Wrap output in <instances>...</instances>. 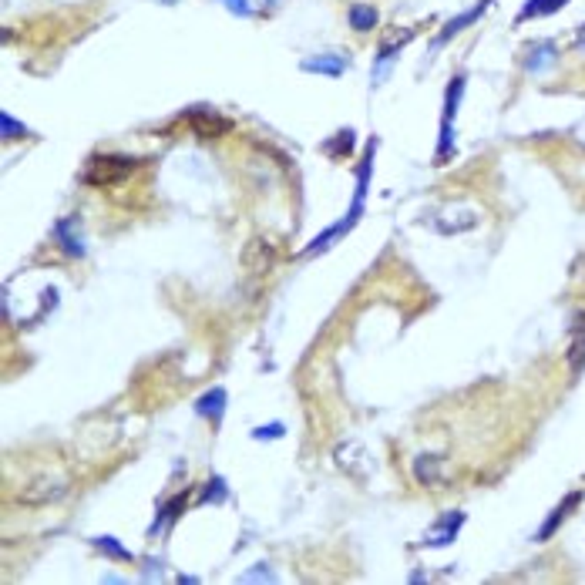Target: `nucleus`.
Here are the masks:
<instances>
[{
  "mask_svg": "<svg viewBox=\"0 0 585 585\" xmlns=\"http://www.w3.org/2000/svg\"><path fill=\"white\" fill-rule=\"evenodd\" d=\"M465 522V514H444L438 528H434V535H430V545H447L454 535H457V528Z\"/></svg>",
  "mask_w": 585,
  "mask_h": 585,
  "instance_id": "nucleus-8",
  "label": "nucleus"
},
{
  "mask_svg": "<svg viewBox=\"0 0 585 585\" xmlns=\"http://www.w3.org/2000/svg\"><path fill=\"white\" fill-rule=\"evenodd\" d=\"M98 549L111 552V555H118V559H132V552H125L118 542H115V538H98Z\"/></svg>",
  "mask_w": 585,
  "mask_h": 585,
  "instance_id": "nucleus-17",
  "label": "nucleus"
},
{
  "mask_svg": "<svg viewBox=\"0 0 585 585\" xmlns=\"http://www.w3.org/2000/svg\"><path fill=\"white\" fill-rule=\"evenodd\" d=\"M555 48L552 44H538V48H532V58H528V71H545L549 64H555Z\"/></svg>",
  "mask_w": 585,
  "mask_h": 585,
  "instance_id": "nucleus-11",
  "label": "nucleus"
},
{
  "mask_svg": "<svg viewBox=\"0 0 585 585\" xmlns=\"http://www.w3.org/2000/svg\"><path fill=\"white\" fill-rule=\"evenodd\" d=\"M78 226L74 219H61L58 226H54V232H58V239H61V246H64V252L68 256H84V246H81V232L74 236L71 229Z\"/></svg>",
  "mask_w": 585,
  "mask_h": 585,
  "instance_id": "nucleus-7",
  "label": "nucleus"
},
{
  "mask_svg": "<svg viewBox=\"0 0 585 585\" xmlns=\"http://www.w3.org/2000/svg\"><path fill=\"white\" fill-rule=\"evenodd\" d=\"M414 475H418V481H424V485H438V481H441V461H438V457H418Z\"/></svg>",
  "mask_w": 585,
  "mask_h": 585,
  "instance_id": "nucleus-9",
  "label": "nucleus"
},
{
  "mask_svg": "<svg viewBox=\"0 0 585 585\" xmlns=\"http://www.w3.org/2000/svg\"><path fill=\"white\" fill-rule=\"evenodd\" d=\"M242 266L249 276H269L276 266V249L269 239H252L246 249H242Z\"/></svg>",
  "mask_w": 585,
  "mask_h": 585,
  "instance_id": "nucleus-3",
  "label": "nucleus"
},
{
  "mask_svg": "<svg viewBox=\"0 0 585 585\" xmlns=\"http://www.w3.org/2000/svg\"><path fill=\"white\" fill-rule=\"evenodd\" d=\"M569 371L572 373H582L585 371V336H579L569 350Z\"/></svg>",
  "mask_w": 585,
  "mask_h": 585,
  "instance_id": "nucleus-14",
  "label": "nucleus"
},
{
  "mask_svg": "<svg viewBox=\"0 0 585 585\" xmlns=\"http://www.w3.org/2000/svg\"><path fill=\"white\" fill-rule=\"evenodd\" d=\"M68 491L64 481H54V478H37V481H27L24 488L17 491V502L27 504V508H41V504H51L58 502L61 495Z\"/></svg>",
  "mask_w": 585,
  "mask_h": 585,
  "instance_id": "nucleus-2",
  "label": "nucleus"
},
{
  "mask_svg": "<svg viewBox=\"0 0 585 585\" xmlns=\"http://www.w3.org/2000/svg\"><path fill=\"white\" fill-rule=\"evenodd\" d=\"M222 400H226V394H222V390H212V394H205L202 400H199V414H205V418L212 414V418L219 420V418H222Z\"/></svg>",
  "mask_w": 585,
  "mask_h": 585,
  "instance_id": "nucleus-13",
  "label": "nucleus"
},
{
  "mask_svg": "<svg viewBox=\"0 0 585 585\" xmlns=\"http://www.w3.org/2000/svg\"><path fill=\"white\" fill-rule=\"evenodd\" d=\"M266 434H269V438H279V434H283V424H269V428L256 430V438H266Z\"/></svg>",
  "mask_w": 585,
  "mask_h": 585,
  "instance_id": "nucleus-20",
  "label": "nucleus"
},
{
  "mask_svg": "<svg viewBox=\"0 0 585 585\" xmlns=\"http://www.w3.org/2000/svg\"><path fill=\"white\" fill-rule=\"evenodd\" d=\"M350 24L357 31H373L377 27V11L373 7H363V4H353L350 7Z\"/></svg>",
  "mask_w": 585,
  "mask_h": 585,
  "instance_id": "nucleus-10",
  "label": "nucleus"
},
{
  "mask_svg": "<svg viewBox=\"0 0 585 585\" xmlns=\"http://www.w3.org/2000/svg\"><path fill=\"white\" fill-rule=\"evenodd\" d=\"M226 7L232 14H242V17H249L252 7H249V0H226Z\"/></svg>",
  "mask_w": 585,
  "mask_h": 585,
  "instance_id": "nucleus-19",
  "label": "nucleus"
},
{
  "mask_svg": "<svg viewBox=\"0 0 585 585\" xmlns=\"http://www.w3.org/2000/svg\"><path fill=\"white\" fill-rule=\"evenodd\" d=\"M303 68H306V71H320V74L336 78V74L346 71V58H340V54H320V58H306L303 61Z\"/></svg>",
  "mask_w": 585,
  "mask_h": 585,
  "instance_id": "nucleus-5",
  "label": "nucleus"
},
{
  "mask_svg": "<svg viewBox=\"0 0 585 585\" xmlns=\"http://www.w3.org/2000/svg\"><path fill=\"white\" fill-rule=\"evenodd\" d=\"M569 0H528L525 4V11H522V21L525 17H542V14H552V11H559V7H565Z\"/></svg>",
  "mask_w": 585,
  "mask_h": 585,
  "instance_id": "nucleus-12",
  "label": "nucleus"
},
{
  "mask_svg": "<svg viewBox=\"0 0 585 585\" xmlns=\"http://www.w3.org/2000/svg\"><path fill=\"white\" fill-rule=\"evenodd\" d=\"M165 4H175V0H165Z\"/></svg>",
  "mask_w": 585,
  "mask_h": 585,
  "instance_id": "nucleus-21",
  "label": "nucleus"
},
{
  "mask_svg": "<svg viewBox=\"0 0 585 585\" xmlns=\"http://www.w3.org/2000/svg\"><path fill=\"white\" fill-rule=\"evenodd\" d=\"M212 498H215V502H222V498H226V488H222V481H219V478H212V488H205L202 502H212Z\"/></svg>",
  "mask_w": 585,
  "mask_h": 585,
  "instance_id": "nucleus-18",
  "label": "nucleus"
},
{
  "mask_svg": "<svg viewBox=\"0 0 585 585\" xmlns=\"http://www.w3.org/2000/svg\"><path fill=\"white\" fill-rule=\"evenodd\" d=\"M138 168V158H125V155H95L91 162H88V168H84V175L81 179L88 182V185H98V189H105V185H115V182H121L128 172H135Z\"/></svg>",
  "mask_w": 585,
  "mask_h": 585,
  "instance_id": "nucleus-1",
  "label": "nucleus"
},
{
  "mask_svg": "<svg viewBox=\"0 0 585 585\" xmlns=\"http://www.w3.org/2000/svg\"><path fill=\"white\" fill-rule=\"evenodd\" d=\"M189 125L199 135L212 138V135H226L232 128V121L222 118V115H212V111H189Z\"/></svg>",
  "mask_w": 585,
  "mask_h": 585,
  "instance_id": "nucleus-4",
  "label": "nucleus"
},
{
  "mask_svg": "<svg viewBox=\"0 0 585 585\" xmlns=\"http://www.w3.org/2000/svg\"><path fill=\"white\" fill-rule=\"evenodd\" d=\"M182 504H185V498H175V502H172V504H165V508H162V514H158L155 528H162V525H165V522H172V518L179 514V508H182Z\"/></svg>",
  "mask_w": 585,
  "mask_h": 585,
  "instance_id": "nucleus-16",
  "label": "nucleus"
},
{
  "mask_svg": "<svg viewBox=\"0 0 585 585\" xmlns=\"http://www.w3.org/2000/svg\"><path fill=\"white\" fill-rule=\"evenodd\" d=\"M579 498H582V495H569V498H565V502H561L559 508L552 512V518H549V522H545V525H542V532H538V542H549V538H552V532H555V528H559L561 522L569 518V512H572L575 504H579Z\"/></svg>",
  "mask_w": 585,
  "mask_h": 585,
  "instance_id": "nucleus-6",
  "label": "nucleus"
},
{
  "mask_svg": "<svg viewBox=\"0 0 585 585\" xmlns=\"http://www.w3.org/2000/svg\"><path fill=\"white\" fill-rule=\"evenodd\" d=\"M0 125H4V138H21V135H27L24 125H17V121H14V115H7V111L0 115Z\"/></svg>",
  "mask_w": 585,
  "mask_h": 585,
  "instance_id": "nucleus-15",
  "label": "nucleus"
}]
</instances>
